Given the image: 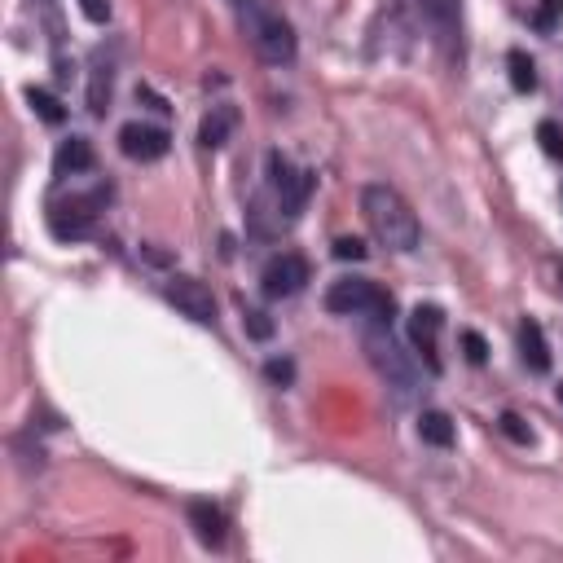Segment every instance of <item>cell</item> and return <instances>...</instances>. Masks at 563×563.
Listing matches in <instances>:
<instances>
[{
  "instance_id": "1",
  "label": "cell",
  "mask_w": 563,
  "mask_h": 563,
  "mask_svg": "<svg viewBox=\"0 0 563 563\" xmlns=\"http://www.w3.org/2000/svg\"><path fill=\"white\" fill-rule=\"evenodd\" d=\"M361 216H366L370 234L388 251H414L418 238H423L414 207L405 203L401 190H392V185H366V190H361Z\"/></svg>"
},
{
  "instance_id": "2",
  "label": "cell",
  "mask_w": 563,
  "mask_h": 563,
  "mask_svg": "<svg viewBox=\"0 0 563 563\" xmlns=\"http://www.w3.org/2000/svg\"><path fill=\"white\" fill-rule=\"evenodd\" d=\"M242 27H247V40H251V49H256L260 62L286 66V62H295V53H300L291 22H286L282 14H269V9H260V5H247L242 9Z\"/></svg>"
},
{
  "instance_id": "3",
  "label": "cell",
  "mask_w": 563,
  "mask_h": 563,
  "mask_svg": "<svg viewBox=\"0 0 563 563\" xmlns=\"http://www.w3.org/2000/svg\"><path fill=\"white\" fill-rule=\"evenodd\" d=\"M361 348H366L370 366L379 370V379L388 383V388H396V396H410V392L418 388V374H414V366H410V357L396 348L392 330L383 326V322H370V326H366V335H361Z\"/></svg>"
},
{
  "instance_id": "4",
  "label": "cell",
  "mask_w": 563,
  "mask_h": 563,
  "mask_svg": "<svg viewBox=\"0 0 563 563\" xmlns=\"http://www.w3.org/2000/svg\"><path fill=\"white\" fill-rule=\"evenodd\" d=\"M313 181H317V176L304 172V168H295L286 154H278V150L269 154V190H273V198H278V216L300 220L308 194H313Z\"/></svg>"
},
{
  "instance_id": "5",
  "label": "cell",
  "mask_w": 563,
  "mask_h": 563,
  "mask_svg": "<svg viewBox=\"0 0 563 563\" xmlns=\"http://www.w3.org/2000/svg\"><path fill=\"white\" fill-rule=\"evenodd\" d=\"M106 198L110 190H93V194H71V198H62V203H53L49 207V229H53V238H84L88 229H93V220L97 212L106 207Z\"/></svg>"
},
{
  "instance_id": "6",
  "label": "cell",
  "mask_w": 563,
  "mask_h": 563,
  "mask_svg": "<svg viewBox=\"0 0 563 563\" xmlns=\"http://www.w3.org/2000/svg\"><path fill=\"white\" fill-rule=\"evenodd\" d=\"M308 282V260L295 256V251H282V256H273L264 264L260 273V291L269 295V300H286V295H300Z\"/></svg>"
},
{
  "instance_id": "7",
  "label": "cell",
  "mask_w": 563,
  "mask_h": 563,
  "mask_svg": "<svg viewBox=\"0 0 563 563\" xmlns=\"http://www.w3.org/2000/svg\"><path fill=\"white\" fill-rule=\"evenodd\" d=\"M163 295H168V304L181 308L190 322H198V326H212L216 322V300H212V291H207L198 278H172L168 286H163Z\"/></svg>"
},
{
  "instance_id": "8",
  "label": "cell",
  "mask_w": 563,
  "mask_h": 563,
  "mask_svg": "<svg viewBox=\"0 0 563 563\" xmlns=\"http://www.w3.org/2000/svg\"><path fill=\"white\" fill-rule=\"evenodd\" d=\"M440 326H445V313H440L436 304H418L410 313V339H414V348L423 352V361L432 374H440V348H436Z\"/></svg>"
},
{
  "instance_id": "9",
  "label": "cell",
  "mask_w": 563,
  "mask_h": 563,
  "mask_svg": "<svg viewBox=\"0 0 563 563\" xmlns=\"http://www.w3.org/2000/svg\"><path fill=\"white\" fill-rule=\"evenodd\" d=\"M379 286L374 282H361V278H344V282H330V291H326V308L330 313H370L374 304H379Z\"/></svg>"
},
{
  "instance_id": "10",
  "label": "cell",
  "mask_w": 563,
  "mask_h": 563,
  "mask_svg": "<svg viewBox=\"0 0 563 563\" xmlns=\"http://www.w3.org/2000/svg\"><path fill=\"white\" fill-rule=\"evenodd\" d=\"M168 146H172V137L163 128H150V124H124L119 128V150H124L128 159H137V163L163 159Z\"/></svg>"
},
{
  "instance_id": "11",
  "label": "cell",
  "mask_w": 563,
  "mask_h": 563,
  "mask_svg": "<svg viewBox=\"0 0 563 563\" xmlns=\"http://www.w3.org/2000/svg\"><path fill=\"white\" fill-rule=\"evenodd\" d=\"M418 5H423V18H427V27L436 31V40H440V44H449V49H454V40H458V27H462L458 0H418Z\"/></svg>"
},
{
  "instance_id": "12",
  "label": "cell",
  "mask_w": 563,
  "mask_h": 563,
  "mask_svg": "<svg viewBox=\"0 0 563 563\" xmlns=\"http://www.w3.org/2000/svg\"><path fill=\"white\" fill-rule=\"evenodd\" d=\"M238 124V110L234 106H212V115L203 119V128H198V146L203 150H220L229 141V132Z\"/></svg>"
},
{
  "instance_id": "13",
  "label": "cell",
  "mask_w": 563,
  "mask_h": 563,
  "mask_svg": "<svg viewBox=\"0 0 563 563\" xmlns=\"http://www.w3.org/2000/svg\"><path fill=\"white\" fill-rule=\"evenodd\" d=\"M190 524H194V533H198V542H203V546H220V542H225V515H220V506L190 502Z\"/></svg>"
},
{
  "instance_id": "14",
  "label": "cell",
  "mask_w": 563,
  "mask_h": 563,
  "mask_svg": "<svg viewBox=\"0 0 563 563\" xmlns=\"http://www.w3.org/2000/svg\"><path fill=\"white\" fill-rule=\"evenodd\" d=\"M520 352H524V366H528V370H537V374L550 370L546 335H542V326H537L533 317H524V322H520Z\"/></svg>"
},
{
  "instance_id": "15",
  "label": "cell",
  "mask_w": 563,
  "mask_h": 563,
  "mask_svg": "<svg viewBox=\"0 0 563 563\" xmlns=\"http://www.w3.org/2000/svg\"><path fill=\"white\" fill-rule=\"evenodd\" d=\"M93 168V146L84 137H71L58 146V159H53V172L58 176H75V172H88Z\"/></svg>"
},
{
  "instance_id": "16",
  "label": "cell",
  "mask_w": 563,
  "mask_h": 563,
  "mask_svg": "<svg viewBox=\"0 0 563 563\" xmlns=\"http://www.w3.org/2000/svg\"><path fill=\"white\" fill-rule=\"evenodd\" d=\"M418 436L427 440V445H436V449H449L454 445V418H449L445 410H423L418 414Z\"/></svg>"
},
{
  "instance_id": "17",
  "label": "cell",
  "mask_w": 563,
  "mask_h": 563,
  "mask_svg": "<svg viewBox=\"0 0 563 563\" xmlns=\"http://www.w3.org/2000/svg\"><path fill=\"white\" fill-rule=\"evenodd\" d=\"M110 88H115V62L97 58L93 62V80H88V110H93V115H106Z\"/></svg>"
},
{
  "instance_id": "18",
  "label": "cell",
  "mask_w": 563,
  "mask_h": 563,
  "mask_svg": "<svg viewBox=\"0 0 563 563\" xmlns=\"http://www.w3.org/2000/svg\"><path fill=\"white\" fill-rule=\"evenodd\" d=\"M506 71H511V88H515V93H533V88H537V66H533V58H528L524 49L506 53Z\"/></svg>"
},
{
  "instance_id": "19",
  "label": "cell",
  "mask_w": 563,
  "mask_h": 563,
  "mask_svg": "<svg viewBox=\"0 0 563 563\" xmlns=\"http://www.w3.org/2000/svg\"><path fill=\"white\" fill-rule=\"evenodd\" d=\"M27 102L36 106V115L44 119V124H53V128H58L62 119H66L62 102H58V97H53V93H44V88H27Z\"/></svg>"
},
{
  "instance_id": "20",
  "label": "cell",
  "mask_w": 563,
  "mask_h": 563,
  "mask_svg": "<svg viewBox=\"0 0 563 563\" xmlns=\"http://www.w3.org/2000/svg\"><path fill=\"white\" fill-rule=\"evenodd\" d=\"M559 18H563V0H537V9H533V31L550 36V31L559 27Z\"/></svg>"
},
{
  "instance_id": "21",
  "label": "cell",
  "mask_w": 563,
  "mask_h": 563,
  "mask_svg": "<svg viewBox=\"0 0 563 563\" xmlns=\"http://www.w3.org/2000/svg\"><path fill=\"white\" fill-rule=\"evenodd\" d=\"M537 141H542V150L550 159H563V128L555 119H546V124H537Z\"/></svg>"
},
{
  "instance_id": "22",
  "label": "cell",
  "mask_w": 563,
  "mask_h": 563,
  "mask_svg": "<svg viewBox=\"0 0 563 563\" xmlns=\"http://www.w3.org/2000/svg\"><path fill=\"white\" fill-rule=\"evenodd\" d=\"M242 330H247L251 339H273V322H269V313H260V308H247V313H242Z\"/></svg>"
},
{
  "instance_id": "23",
  "label": "cell",
  "mask_w": 563,
  "mask_h": 563,
  "mask_svg": "<svg viewBox=\"0 0 563 563\" xmlns=\"http://www.w3.org/2000/svg\"><path fill=\"white\" fill-rule=\"evenodd\" d=\"M462 348H467L471 366H484V361H489V344H484V335H476V330H462Z\"/></svg>"
},
{
  "instance_id": "24",
  "label": "cell",
  "mask_w": 563,
  "mask_h": 563,
  "mask_svg": "<svg viewBox=\"0 0 563 563\" xmlns=\"http://www.w3.org/2000/svg\"><path fill=\"white\" fill-rule=\"evenodd\" d=\"M31 5H40L44 27H49V40H53V49H58V44H62V18H58V5H53V0H31Z\"/></svg>"
},
{
  "instance_id": "25",
  "label": "cell",
  "mask_w": 563,
  "mask_h": 563,
  "mask_svg": "<svg viewBox=\"0 0 563 563\" xmlns=\"http://www.w3.org/2000/svg\"><path fill=\"white\" fill-rule=\"evenodd\" d=\"M498 427L515 440V445H528V440H533V432H528V423H524L520 414H502V423H498Z\"/></svg>"
},
{
  "instance_id": "26",
  "label": "cell",
  "mask_w": 563,
  "mask_h": 563,
  "mask_svg": "<svg viewBox=\"0 0 563 563\" xmlns=\"http://www.w3.org/2000/svg\"><path fill=\"white\" fill-rule=\"evenodd\" d=\"M335 260H366V242L361 238H339L335 242Z\"/></svg>"
},
{
  "instance_id": "27",
  "label": "cell",
  "mask_w": 563,
  "mask_h": 563,
  "mask_svg": "<svg viewBox=\"0 0 563 563\" xmlns=\"http://www.w3.org/2000/svg\"><path fill=\"white\" fill-rule=\"evenodd\" d=\"M264 379L278 383V388H286V383L295 379V366H291V361H269V366H264Z\"/></svg>"
},
{
  "instance_id": "28",
  "label": "cell",
  "mask_w": 563,
  "mask_h": 563,
  "mask_svg": "<svg viewBox=\"0 0 563 563\" xmlns=\"http://www.w3.org/2000/svg\"><path fill=\"white\" fill-rule=\"evenodd\" d=\"M88 22H110V0H80Z\"/></svg>"
},
{
  "instance_id": "29",
  "label": "cell",
  "mask_w": 563,
  "mask_h": 563,
  "mask_svg": "<svg viewBox=\"0 0 563 563\" xmlns=\"http://www.w3.org/2000/svg\"><path fill=\"white\" fill-rule=\"evenodd\" d=\"M546 269H550V273H555V291H563V264H559V260H550V264H546Z\"/></svg>"
},
{
  "instance_id": "30",
  "label": "cell",
  "mask_w": 563,
  "mask_h": 563,
  "mask_svg": "<svg viewBox=\"0 0 563 563\" xmlns=\"http://www.w3.org/2000/svg\"><path fill=\"white\" fill-rule=\"evenodd\" d=\"M559 401H563V383H559Z\"/></svg>"
}]
</instances>
